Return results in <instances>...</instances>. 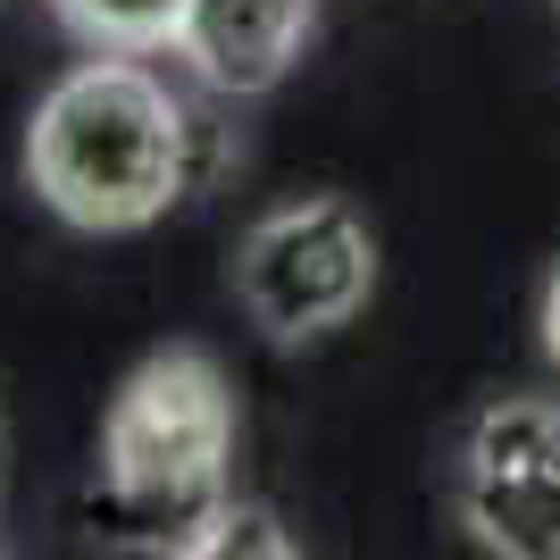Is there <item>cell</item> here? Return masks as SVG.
I'll return each instance as SVG.
<instances>
[{
	"instance_id": "6da1fadb",
	"label": "cell",
	"mask_w": 560,
	"mask_h": 560,
	"mask_svg": "<svg viewBox=\"0 0 560 560\" xmlns=\"http://www.w3.org/2000/svg\"><path fill=\"white\" fill-rule=\"evenodd\" d=\"M25 176L68 226L126 234L185 192V109L160 75L126 68V50L50 84L25 135Z\"/></svg>"
},
{
	"instance_id": "7a4b0ae2",
	"label": "cell",
	"mask_w": 560,
	"mask_h": 560,
	"mask_svg": "<svg viewBox=\"0 0 560 560\" xmlns=\"http://www.w3.org/2000/svg\"><path fill=\"white\" fill-rule=\"evenodd\" d=\"M226 452H234V394L210 351L167 343L151 351L109 401L101 427V477L109 502L151 544L167 552H201L210 518L226 511Z\"/></svg>"
},
{
	"instance_id": "3957f363",
	"label": "cell",
	"mask_w": 560,
	"mask_h": 560,
	"mask_svg": "<svg viewBox=\"0 0 560 560\" xmlns=\"http://www.w3.org/2000/svg\"><path fill=\"white\" fill-rule=\"evenodd\" d=\"M369 284H376V243L351 218V201H335V192L259 218L243 259H234V293L252 310V327L277 335V343L343 327L369 302Z\"/></svg>"
},
{
	"instance_id": "277c9868",
	"label": "cell",
	"mask_w": 560,
	"mask_h": 560,
	"mask_svg": "<svg viewBox=\"0 0 560 560\" xmlns=\"http://www.w3.org/2000/svg\"><path fill=\"white\" fill-rule=\"evenodd\" d=\"M460 518L511 560H560V401H493L460 444Z\"/></svg>"
},
{
	"instance_id": "5b68a950",
	"label": "cell",
	"mask_w": 560,
	"mask_h": 560,
	"mask_svg": "<svg viewBox=\"0 0 560 560\" xmlns=\"http://www.w3.org/2000/svg\"><path fill=\"white\" fill-rule=\"evenodd\" d=\"M310 9L318 0H185L176 59H192V75L218 93H268L302 59Z\"/></svg>"
},
{
	"instance_id": "8992f818",
	"label": "cell",
	"mask_w": 560,
	"mask_h": 560,
	"mask_svg": "<svg viewBox=\"0 0 560 560\" xmlns=\"http://www.w3.org/2000/svg\"><path fill=\"white\" fill-rule=\"evenodd\" d=\"M59 25H68L75 43L93 50H167L176 43V25H185V0H50Z\"/></svg>"
},
{
	"instance_id": "52a82bcc",
	"label": "cell",
	"mask_w": 560,
	"mask_h": 560,
	"mask_svg": "<svg viewBox=\"0 0 560 560\" xmlns=\"http://www.w3.org/2000/svg\"><path fill=\"white\" fill-rule=\"evenodd\" d=\"M201 552H293V536H277V518L259 511V502H226V511L210 518V536H201Z\"/></svg>"
},
{
	"instance_id": "ba28073f",
	"label": "cell",
	"mask_w": 560,
	"mask_h": 560,
	"mask_svg": "<svg viewBox=\"0 0 560 560\" xmlns=\"http://www.w3.org/2000/svg\"><path fill=\"white\" fill-rule=\"evenodd\" d=\"M544 351L560 360V277H552V293H544Z\"/></svg>"
}]
</instances>
